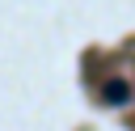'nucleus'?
Returning a JSON list of instances; mask_svg holds the SVG:
<instances>
[{"label":"nucleus","instance_id":"obj_1","mask_svg":"<svg viewBox=\"0 0 135 131\" xmlns=\"http://www.w3.org/2000/svg\"><path fill=\"white\" fill-rule=\"evenodd\" d=\"M101 93H105V101H110V106H122V101L131 97V85H127V80H105V89H101Z\"/></svg>","mask_w":135,"mask_h":131}]
</instances>
